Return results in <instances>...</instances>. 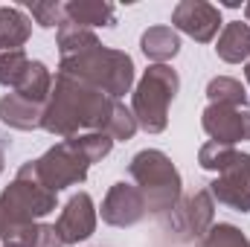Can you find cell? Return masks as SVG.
<instances>
[{
    "instance_id": "cell-1",
    "label": "cell",
    "mask_w": 250,
    "mask_h": 247,
    "mask_svg": "<svg viewBox=\"0 0 250 247\" xmlns=\"http://www.w3.org/2000/svg\"><path fill=\"white\" fill-rule=\"evenodd\" d=\"M227 47H233V50L227 53V59H242V56H248L250 53V32L245 26H233V29L227 32V38H224L221 53H224Z\"/></svg>"
}]
</instances>
